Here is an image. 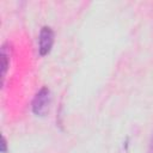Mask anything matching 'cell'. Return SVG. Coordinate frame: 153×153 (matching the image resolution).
<instances>
[{
	"mask_svg": "<svg viewBox=\"0 0 153 153\" xmlns=\"http://www.w3.org/2000/svg\"><path fill=\"white\" fill-rule=\"evenodd\" d=\"M51 103V92L47 86H43L33 97L31 103L32 112L36 116H44Z\"/></svg>",
	"mask_w": 153,
	"mask_h": 153,
	"instance_id": "1",
	"label": "cell"
},
{
	"mask_svg": "<svg viewBox=\"0 0 153 153\" xmlns=\"http://www.w3.org/2000/svg\"><path fill=\"white\" fill-rule=\"evenodd\" d=\"M55 33L54 30L50 26H43L39 31V38H38V51L41 56H45L50 53L53 44H54Z\"/></svg>",
	"mask_w": 153,
	"mask_h": 153,
	"instance_id": "2",
	"label": "cell"
},
{
	"mask_svg": "<svg viewBox=\"0 0 153 153\" xmlns=\"http://www.w3.org/2000/svg\"><path fill=\"white\" fill-rule=\"evenodd\" d=\"M11 54H12V45L10 42H5L1 45L0 49V76H1V86L5 82V78L10 67V61H11Z\"/></svg>",
	"mask_w": 153,
	"mask_h": 153,
	"instance_id": "3",
	"label": "cell"
},
{
	"mask_svg": "<svg viewBox=\"0 0 153 153\" xmlns=\"http://www.w3.org/2000/svg\"><path fill=\"white\" fill-rule=\"evenodd\" d=\"M7 152V141H6V137L2 135L1 137V153H6Z\"/></svg>",
	"mask_w": 153,
	"mask_h": 153,
	"instance_id": "4",
	"label": "cell"
},
{
	"mask_svg": "<svg viewBox=\"0 0 153 153\" xmlns=\"http://www.w3.org/2000/svg\"><path fill=\"white\" fill-rule=\"evenodd\" d=\"M148 153H153V135H152V139H151V142H149V147H148Z\"/></svg>",
	"mask_w": 153,
	"mask_h": 153,
	"instance_id": "5",
	"label": "cell"
}]
</instances>
